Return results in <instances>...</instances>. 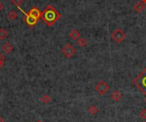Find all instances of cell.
I'll return each instance as SVG.
<instances>
[{
    "label": "cell",
    "instance_id": "2e32d148",
    "mask_svg": "<svg viewBox=\"0 0 146 122\" xmlns=\"http://www.w3.org/2000/svg\"><path fill=\"white\" fill-rule=\"evenodd\" d=\"M8 37V31L4 28H0V39L3 40Z\"/></svg>",
    "mask_w": 146,
    "mask_h": 122
},
{
    "label": "cell",
    "instance_id": "ac0fdd59",
    "mask_svg": "<svg viewBox=\"0 0 146 122\" xmlns=\"http://www.w3.org/2000/svg\"><path fill=\"white\" fill-rule=\"evenodd\" d=\"M3 62H4V56L0 53V69L2 68V67L3 65Z\"/></svg>",
    "mask_w": 146,
    "mask_h": 122
},
{
    "label": "cell",
    "instance_id": "5bb4252c",
    "mask_svg": "<svg viewBox=\"0 0 146 122\" xmlns=\"http://www.w3.org/2000/svg\"><path fill=\"white\" fill-rule=\"evenodd\" d=\"M41 102L44 104H47V103H50L52 100V98L49 96V95H43L42 97L40 98Z\"/></svg>",
    "mask_w": 146,
    "mask_h": 122
},
{
    "label": "cell",
    "instance_id": "52a82bcc",
    "mask_svg": "<svg viewBox=\"0 0 146 122\" xmlns=\"http://www.w3.org/2000/svg\"><path fill=\"white\" fill-rule=\"evenodd\" d=\"M28 14L37 19H40L42 16V12H40V10L37 8V7H33L30 9V10L28 11Z\"/></svg>",
    "mask_w": 146,
    "mask_h": 122
},
{
    "label": "cell",
    "instance_id": "5b68a950",
    "mask_svg": "<svg viewBox=\"0 0 146 122\" xmlns=\"http://www.w3.org/2000/svg\"><path fill=\"white\" fill-rule=\"evenodd\" d=\"M111 38H112L116 43L120 44V43H121V42L125 39L126 34H125V32H123L122 29L117 28V29H115V30L111 33Z\"/></svg>",
    "mask_w": 146,
    "mask_h": 122
},
{
    "label": "cell",
    "instance_id": "cb8c5ba5",
    "mask_svg": "<svg viewBox=\"0 0 146 122\" xmlns=\"http://www.w3.org/2000/svg\"><path fill=\"white\" fill-rule=\"evenodd\" d=\"M145 101H146V98H145Z\"/></svg>",
    "mask_w": 146,
    "mask_h": 122
},
{
    "label": "cell",
    "instance_id": "603a6c76",
    "mask_svg": "<svg viewBox=\"0 0 146 122\" xmlns=\"http://www.w3.org/2000/svg\"><path fill=\"white\" fill-rule=\"evenodd\" d=\"M37 122H43V121H38Z\"/></svg>",
    "mask_w": 146,
    "mask_h": 122
},
{
    "label": "cell",
    "instance_id": "8fae6325",
    "mask_svg": "<svg viewBox=\"0 0 146 122\" xmlns=\"http://www.w3.org/2000/svg\"><path fill=\"white\" fill-rule=\"evenodd\" d=\"M69 36H70V38H71L72 39H74V40H78V39L80 38V32H79L78 30L74 29V30L69 33Z\"/></svg>",
    "mask_w": 146,
    "mask_h": 122
},
{
    "label": "cell",
    "instance_id": "ffe728a7",
    "mask_svg": "<svg viewBox=\"0 0 146 122\" xmlns=\"http://www.w3.org/2000/svg\"><path fill=\"white\" fill-rule=\"evenodd\" d=\"M3 9V3H2L0 2V11H1V10H2Z\"/></svg>",
    "mask_w": 146,
    "mask_h": 122
},
{
    "label": "cell",
    "instance_id": "d4e9b609",
    "mask_svg": "<svg viewBox=\"0 0 146 122\" xmlns=\"http://www.w3.org/2000/svg\"><path fill=\"white\" fill-rule=\"evenodd\" d=\"M144 122H146V121H144Z\"/></svg>",
    "mask_w": 146,
    "mask_h": 122
},
{
    "label": "cell",
    "instance_id": "ba28073f",
    "mask_svg": "<svg viewBox=\"0 0 146 122\" xmlns=\"http://www.w3.org/2000/svg\"><path fill=\"white\" fill-rule=\"evenodd\" d=\"M133 8H134V10H135L137 13L140 14V13L145 9V4L142 1H139V2H138V3H135V5H134Z\"/></svg>",
    "mask_w": 146,
    "mask_h": 122
},
{
    "label": "cell",
    "instance_id": "8992f818",
    "mask_svg": "<svg viewBox=\"0 0 146 122\" xmlns=\"http://www.w3.org/2000/svg\"><path fill=\"white\" fill-rule=\"evenodd\" d=\"M19 9L24 14V22L28 26V27H34L37 23H38V19H37V18H35V17H33V16H32V15H30L28 13H25L21 8H19Z\"/></svg>",
    "mask_w": 146,
    "mask_h": 122
},
{
    "label": "cell",
    "instance_id": "e0dca14e",
    "mask_svg": "<svg viewBox=\"0 0 146 122\" xmlns=\"http://www.w3.org/2000/svg\"><path fill=\"white\" fill-rule=\"evenodd\" d=\"M10 3H12L14 5H15L18 9L21 8V4L25 1V0H9Z\"/></svg>",
    "mask_w": 146,
    "mask_h": 122
},
{
    "label": "cell",
    "instance_id": "d6986e66",
    "mask_svg": "<svg viewBox=\"0 0 146 122\" xmlns=\"http://www.w3.org/2000/svg\"><path fill=\"white\" fill-rule=\"evenodd\" d=\"M140 116H141V118L146 120V109L141 110V112H140Z\"/></svg>",
    "mask_w": 146,
    "mask_h": 122
},
{
    "label": "cell",
    "instance_id": "9c48e42d",
    "mask_svg": "<svg viewBox=\"0 0 146 122\" xmlns=\"http://www.w3.org/2000/svg\"><path fill=\"white\" fill-rule=\"evenodd\" d=\"M13 49H14L13 45H12L10 43H9V42L5 43V44L2 46L3 51L4 53H6V54H9V53L13 50Z\"/></svg>",
    "mask_w": 146,
    "mask_h": 122
},
{
    "label": "cell",
    "instance_id": "277c9868",
    "mask_svg": "<svg viewBox=\"0 0 146 122\" xmlns=\"http://www.w3.org/2000/svg\"><path fill=\"white\" fill-rule=\"evenodd\" d=\"M62 55L67 57V58H72L75 53H76V50L74 48V46L70 44H65L62 48Z\"/></svg>",
    "mask_w": 146,
    "mask_h": 122
},
{
    "label": "cell",
    "instance_id": "3957f363",
    "mask_svg": "<svg viewBox=\"0 0 146 122\" xmlns=\"http://www.w3.org/2000/svg\"><path fill=\"white\" fill-rule=\"evenodd\" d=\"M94 89L100 96H104L110 91V87L105 81H100L96 85Z\"/></svg>",
    "mask_w": 146,
    "mask_h": 122
},
{
    "label": "cell",
    "instance_id": "7a4b0ae2",
    "mask_svg": "<svg viewBox=\"0 0 146 122\" xmlns=\"http://www.w3.org/2000/svg\"><path fill=\"white\" fill-rule=\"evenodd\" d=\"M133 83L139 89L140 91L146 95V68L139 76H137V78L133 80Z\"/></svg>",
    "mask_w": 146,
    "mask_h": 122
},
{
    "label": "cell",
    "instance_id": "30bf717a",
    "mask_svg": "<svg viewBox=\"0 0 146 122\" xmlns=\"http://www.w3.org/2000/svg\"><path fill=\"white\" fill-rule=\"evenodd\" d=\"M121 97H122V95H121V93L120 91H115L111 94V96H110V98H111L112 100H114L115 102H119V101L121 99Z\"/></svg>",
    "mask_w": 146,
    "mask_h": 122
},
{
    "label": "cell",
    "instance_id": "6da1fadb",
    "mask_svg": "<svg viewBox=\"0 0 146 122\" xmlns=\"http://www.w3.org/2000/svg\"><path fill=\"white\" fill-rule=\"evenodd\" d=\"M61 17V14L52 6L48 5L42 12L41 18L44 20L45 24L49 27L53 26Z\"/></svg>",
    "mask_w": 146,
    "mask_h": 122
},
{
    "label": "cell",
    "instance_id": "44dd1931",
    "mask_svg": "<svg viewBox=\"0 0 146 122\" xmlns=\"http://www.w3.org/2000/svg\"><path fill=\"white\" fill-rule=\"evenodd\" d=\"M0 122H4V121H3V119L2 117H0Z\"/></svg>",
    "mask_w": 146,
    "mask_h": 122
},
{
    "label": "cell",
    "instance_id": "4fadbf2b",
    "mask_svg": "<svg viewBox=\"0 0 146 122\" xmlns=\"http://www.w3.org/2000/svg\"><path fill=\"white\" fill-rule=\"evenodd\" d=\"M87 44H88V41L85 38H80L77 41V44L80 47H85L87 45Z\"/></svg>",
    "mask_w": 146,
    "mask_h": 122
},
{
    "label": "cell",
    "instance_id": "7c38bea8",
    "mask_svg": "<svg viewBox=\"0 0 146 122\" xmlns=\"http://www.w3.org/2000/svg\"><path fill=\"white\" fill-rule=\"evenodd\" d=\"M17 16H18V14L15 10H10L9 13H8V19L9 21H15L17 19Z\"/></svg>",
    "mask_w": 146,
    "mask_h": 122
},
{
    "label": "cell",
    "instance_id": "9a60e30c",
    "mask_svg": "<svg viewBox=\"0 0 146 122\" xmlns=\"http://www.w3.org/2000/svg\"><path fill=\"white\" fill-rule=\"evenodd\" d=\"M88 112L89 114L92 115H95L98 113V107H96L95 105H92L88 108Z\"/></svg>",
    "mask_w": 146,
    "mask_h": 122
},
{
    "label": "cell",
    "instance_id": "7402d4cb",
    "mask_svg": "<svg viewBox=\"0 0 146 122\" xmlns=\"http://www.w3.org/2000/svg\"><path fill=\"white\" fill-rule=\"evenodd\" d=\"M141 1H142L145 4H146V0H141Z\"/></svg>",
    "mask_w": 146,
    "mask_h": 122
}]
</instances>
